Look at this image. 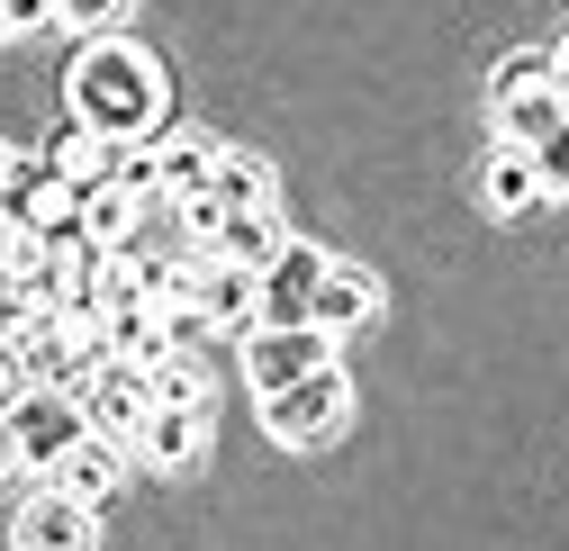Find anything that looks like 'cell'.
<instances>
[{
    "label": "cell",
    "instance_id": "obj_1",
    "mask_svg": "<svg viewBox=\"0 0 569 551\" xmlns=\"http://www.w3.org/2000/svg\"><path fill=\"white\" fill-rule=\"evenodd\" d=\"M63 109H73L82 127L118 136V146H163V73H154V54L146 46H127V37H91L73 54V73H63Z\"/></svg>",
    "mask_w": 569,
    "mask_h": 551
},
{
    "label": "cell",
    "instance_id": "obj_2",
    "mask_svg": "<svg viewBox=\"0 0 569 551\" xmlns=\"http://www.w3.org/2000/svg\"><path fill=\"white\" fill-rule=\"evenodd\" d=\"M82 434H91V407H82V389H63V380L19 389V398H10V489L28 498V479H37V470H54V461L73 452Z\"/></svg>",
    "mask_w": 569,
    "mask_h": 551
},
{
    "label": "cell",
    "instance_id": "obj_3",
    "mask_svg": "<svg viewBox=\"0 0 569 551\" xmlns=\"http://www.w3.org/2000/svg\"><path fill=\"white\" fill-rule=\"evenodd\" d=\"M343 417H352V389H343V371H335V362L262 398V425H271L280 443H290V452H317V443H335V434H343Z\"/></svg>",
    "mask_w": 569,
    "mask_h": 551
},
{
    "label": "cell",
    "instance_id": "obj_4",
    "mask_svg": "<svg viewBox=\"0 0 569 551\" xmlns=\"http://www.w3.org/2000/svg\"><path fill=\"white\" fill-rule=\"evenodd\" d=\"M335 343H343V334L317 325V317H299V325H253V343H244V380H253V398H271V389H290V380L326 371Z\"/></svg>",
    "mask_w": 569,
    "mask_h": 551
},
{
    "label": "cell",
    "instance_id": "obj_5",
    "mask_svg": "<svg viewBox=\"0 0 569 551\" xmlns=\"http://www.w3.org/2000/svg\"><path fill=\"white\" fill-rule=\"evenodd\" d=\"M82 407H91V434L136 443L146 417H154V371H146V362H100V371L82 380Z\"/></svg>",
    "mask_w": 569,
    "mask_h": 551
},
{
    "label": "cell",
    "instance_id": "obj_6",
    "mask_svg": "<svg viewBox=\"0 0 569 551\" xmlns=\"http://www.w3.org/2000/svg\"><path fill=\"white\" fill-rule=\"evenodd\" d=\"M326 271H335V253H317V244H299V236H290V244L262 262V325H299V317H317Z\"/></svg>",
    "mask_w": 569,
    "mask_h": 551
},
{
    "label": "cell",
    "instance_id": "obj_7",
    "mask_svg": "<svg viewBox=\"0 0 569 551\" xmlns=\"http://www.w3.org/2000/svg\"><path fill=\"white\" fill-rule=\"evenodd\" d=\"M533 199H551V190H542V163H533V146L497 136V146L479 154V209H488V218H525Z\"/></svg>",
    "mask_w": 569,
    "mask_h": 551
},
{
    "label": "cell",
    "instance_id": "obj_8",
    "mask_svg": "<svg viewBox=\"0 0 569 551\" xmlns=\"http://www.w3.org/2000/svg\"><path fill=\"white\" fill-rule=\"evenodd\" d=\"M208 325H262V271L236 262V253H199V299H190Z\"/></svg>",
    "mask_w": 569,
    "mask_h": 551
},
{
    "label": "cell",
    "instance_id": "obj_9",
    "mask_svg": "<svg viewBox=\"0 0 569 551\" xmlns=\"http://www.w3.org/2000/svg\"><path fill=\"white\" fill-rule=\"evenodd\" d=\"M10 533H19V551H73V542H91V507L46 479V498H19Z\"/></svg>",
    "mask_w": 569,
    "mask_h": 551
},
{
    "label": "cell",
    "instance_id": "obj_10",
    "mask_svg": "<svg viewBox=\"0 0 569 551\" xmlns=\"http://www.w3.org/2000/svg\"><path fill=\"white\" fill-rule=\"evenodd\" d=\"M136 452H146L154 470H190V461L208 452V407H190V398H154V417H146V434H136Z\"/></svg>",
    "mask_w": 569,
    "mask_h": 551
},
{
    "label": "cell",
    "instance_id": "obj_11",
    "mask_svg": "<svg viewBox=\"0 0 569 551\" xmlns=\"http://www.w3.org/2000/svg\"><path fill=\"white\" fill-rule=\"evenodd\" d=\"M127 452L136 443H118V434H82L73 452H63L46 479H54V489H73L82 507H100V498H118V470H127Z\"/></svg>",
    "mask_w": 569,
    "mask_h": 551
},
{
    "label": "cell",
    "instance_id": "obj_12",
    "mask_svg": "<svg viewBox=\"0 0 569 551\" xmlns=\"http://www.w3.org/2000/svg\"><path fill=\"white\" fill-rule=\"evenodd\" d=\"M54 190H63V172H54V163L10 154V163H0V218H10V227H37V218L54 209Z\"/></svg>",
    "mask_w": 569,
    "mask_h": 551
},
{
    "label": "cell",
    "instance_id": "obj_13",
    "mask_svg": "<svg viewBox=\"0 0 569 551\" xmlns=\"http://www.w3.org/2000/svg\"><path fill=\"white\" fill-rule=\"evenodd\" d=\"M371 317H380V281H371V271H352V262H335V271H326V290H317V325L362 334Z\"/></svg>",
    "mask_w": 569,
    "mask_h": 551
},
{
    "label": "cell",
    "instance_id": "obj_14",
    "mask_svg": "<svg viewBox=\"0 0 569 551\" xmlns=\"http://www.w3.org/2000/svg\"><path fill=\"white\" fill-rule=\"evenodd\" d=\"M154 154H163V190L181 199V190H208V181H218V154H227V146H208V136H163Z\"/></svg>",
    "mask_w": 569,
    "mask_h": 551
},
{
    "label": "cell",
    "instance_id": "obj_15",
    "mask_svg": "<svg viewBox=\"0 0 569 551\" xmlns=\"http://www.w3.org/2000/svg\"><path fill=\"white\" fill-rule=\"evenodd\" d=\"M146 371H154V398H190V407L218 398V380H208V362H199V343H172V353L146 362Z\"/></svg>",
    "mask_w": 569,
    "mask_h": 551
},
{
    "label": "cell",
    "instance_id": "obj_16",
    "mask_svg": "<svg viewBox=\"0 0 569 551\" xmlns=\"http://www.w3.org/2000/svg\"><path fill=\"white\" fill-rule=\"evenodd\" d=\"M280 244H290V236H280V218H271V209H236V218H227V236H218V253H236V262H253V271H262Z\"/></svg>",
    "mask_w": 569,
    "mask_h": 551
},
{
    "label": "cell",
    "instance_id": "obj_17",
    "mask_svg": "<svg viewBox=\"0 0 569 551\" xmlns=\"http://www.w3.org/2000/svg\"><path fill=\"white\" fill-rule=\"evenodd\" d=\"M218 190L236 209H271V163L262 154H218Z\"/></svg>",
    "mask_w": 569,
    "mask_h": 551
},
{
    "label": "cell",
    "instance_id": "obj_18",
    "mask_svg": "<svg viewBox=\"0 0 569 551\" xmlns=\"http://www.w3.org/2000/svg\"><path fill=\"white\" fill-rule=\"evenodd\" d=\"M127 10H136V0H54V19H63V28H82V37H118Z\"/></svg>",
    "mask_w": 569,
    "mask_h": 551
},
{
    "label": "cell",
    "instance_id": "obj_19",
    "mask_svg": "<svg viewBox=\"0 0 569 551\" xmlns=\"http://www.w3.org/2000/svg\"><path fill=\"white\" fill-rule=\"evenodd\" d=\"M533 163H542V190H569V118H560L542 146H533Z\"/></svg>",
    "mask_w": 569,
    "mask_h": 551
},
{
    "label": "cell",
    "instance_id": "obj_20",
    "mask_svg": "<svg viewBox=\"0 0 569 551\" xmlns=\"http://www.w3.org/2000/svg\"><path fill=\"white\" fill-rule=\"evenodd\" d=\"M37 19H54V0H0V28H10V37H28Z\"/></svg>",
    "mask_w": 569,
    "mask_h": 551
},
{
    "label": "cell",
    "instance_id": "obj_21",
    "mask_svg": "<svg viewBox=\"0 0 569 551\" xmlns=\"http://www.w3.org/2000/svg\"><path fill=\"white\" fill-rule=\"evenodd\" d=\"M551 54H560V91H569V37H560V46H551Z\"/></svg>",
    "mask_w": 569,
    "mask_h": 551
}]
</instances>
